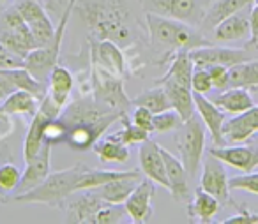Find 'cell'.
Returning a JSON list of instances; mask_svg holds the SVG:
<instances>
[{
	"label": "cell",
	"instance_id": "obj_1",
	"mask_svg": "<svg viewBox=\"0 0 258 224\" xmlns=\"http://www.w3.org/2000/svg\"><path fill=\"white\" fill-rule=\"evenodd\" d=\"M140 0H76L75 11L92 39H110L120 48H135L149 39L145 20L137 9Z\"/></svg>",
	"mask_w": 258,
	"mask_h": 224
},
{
	"label": "cell",
	"instance_id": "obj_2",
	"mask_svg": "<svg viewBox=\"0 0 258 224\" xmlns=\"http://www.w3.org/2000/svg\"><path fill=\"white\" fill-rule=\"evenodd\" d=\"M145 25H147V36L151 46H158L165 50L158 64H165L166 60H172L173 55L180 50L191 51L212 44L198 27L179 22V20L165 18V16L154 15V13H145Z\"/></svg>",
	"mask_w": 258,
	"mask_h": 224
},
{
	"label": "cell",
	"instance_id": "obj_3",
	"mask_svg": "<svg viewBox=\"0 0 258 224\" xmlns=\"http://www.w3.org/2000/svg\"><path fill=\"white\" fill-rule=\"evenodd\" d=\"M193 71L195 64L189 57V51L180 50L170 60V67L166 71V74L156 82V85L165 87L170 104H172L173 110L179 111L184 120H187V118H191L197 113L193 89H191Z\"/></svg>",
	"mask_w": 258,
	"mask_h": 224
},
{
	"label": "cell",
	"instance_id": "obj_4",
	"mask_svg": "<svg viewBox=\"0 0 258 224\" xmlns=\"http://www.w3.org/2000/svg\"><path fill=\"white\" fill-rule=\"evenodd\" d=\"M85 164H75L60 171H53L44 178L43 184L34 187L32 191L16 194L9 199V203H36V205H46L51 208H60L62 203L71 196L78 185V178L82 175Z\"/></svg>",
	"mask_w": 258,
	"mask_h": 224
},
{
	"label": "cell",
	"instance_id": "obj_5",
	"mask_svg": "<svg viewBox=\"0 0 258 224\" xmlns=\"http://www.w3.org/2000/svg\"><path fill=\"white\" fill-rule=\"evenodd\" d=\"M90 94L97 101L115 108L120 113H127L131 106V99H127L124 92V76H118L106 69L103 64L90 57Z\"/></svg>",
	"mask_w": 258,
	"mask_h": 224
},
{
	"label": "cell",
	"instance_id": "obj_6",
	"mask_svg": "<svg viewBox=\"0 0 258 224\" xmlns=\"http://www.w3.org/2000/svg\"><path fill=\"white\" fill-rule=\"evenodd\" d=\"M75 2L76 0H69L66 4L64 11H62L58 23L55 27V37L51 39V43H48L46 46H41L32 50L25 57V67L36 76L37 80L48 83V76H50L51 69L58 64V57H60L62 50V41H64L66 27H68L69 16L75 11Z\"/></svg>",
	"mask_w": 258,
	"mask_h": 224
},
{
	"label": "cell",
	"instance_id": "obj_7",
	"mask_svg": "<svg viewBox=\"0 0 258 224\" xmlns=\"http://www.w3.org/2000/svg\"><path fill=\"white\" fill-rule=\"evenodd\" d=\"M205 124L197 117V113L191 118L184 120V124L175 131V145L179 150V156L182 164L186 166L189 177H197V171L204 161L205 152Z\"/></svg>",
	"mask_w": 258,
	"mask_h": 224
},
{
	"label": "cell",
	"instance_id": "obj_8",
	"mask_svg": "<svg viewBox=\"0 0 258 224\" xmlns=\"http://www.w3.org/2000/svg\"><path fill=\"white\" fill-rule=\"evenodd\" d=\"M142 11L179 20L200 29L209 0H140Z\"/></svg>",
	"mask_w": 258,
	"mask_h": 224
},
{
	"label": "cell",
	"instance_id": "obj_9",
	"mask_svg": "<svg viewBox=\"0 0 258 224\" xmlns=\"http://www.w3.org/2000/svg\"><path fill=\"white\" fill-rule=\"evenodd\" d=\"M106 203V199L101 198L96 189H80L68 196L62 203L60 210L64 212V222L71 224H96L97 213L101 212Z\"/></svg>",
	"mask_w": 258,
	"mask_h": 224
},
{
	"label": "cell",
	"instance_id": "obj_10",
	"mask_svg": "<svg viewBox=\"0 0 258 224\" xmlns=\"http://www.w3.org/2000/svg\"><path fill=\"white\" fill-rule=\"evenodd\" d=\"M62 108L51 99L50 94L44 96V99L39 103V108H37L36 115L30 118L29 129H27L25 139H23V159L30 161L34 156L41 152L44 145V138H43V129L44 124H46L50 118H57L60 117Z\"/></svg>",
	"mask_w": 258,
	"mask_h": 224
},
{
	"label": "cell",
	"instance_id": "obj_11",
	"mask_svg": "<svg viewBox=\"0 0 258 224\" xmlns=\"http://www.w3.org/2000/svg\"><path fill=\"white\" fill-rule=\"evenodd\" d=\"M228 173L225 170V163L207 152L205 159L202 161V177L200 187L219 199L221 205H230V185Z\"/></svg>",
	"mask_w": 258,
	"mask_h": 224
},
{
	"label": "cell",
	"instance_id": "obj_12",
	"mask_svg": "<svg viewBox=\"0 0 258 224\" xmlns=\"http://www.w3.org/2000/svg\"><path fill=\"white\" fill-rule=\"evenodd\" d=\"M156 196V185L151 178H142L140 184L135 187V191L129 194L124 201L125 212L131 222L135 224H147L154 217V205L152 199Z\"/></svg>",
	"mask_w": 258,
	"mask_h": 224
},
{
	"label": "cell",
	"instance_id": "obj_13",
	"mask_svg": "<svg viewBox=\"0 0 258 224\" xmlns=\"http://www.w3.org/2000/svg\"><path fill=\"white\" fill-rule=\"evenodd\" d=\"M219 161L240 171H253L258 166V132L247 139L246 145L239 146H211L207 150Z\"/></svg>",
	"mask_w": 258,
	"mask_h": 224
},
{
	"label": "cell",
	"instance_id": "obj_14",
	"mask_svg": "<svg viewBox=\"0 0 258 224\" xmlns=\"http://www.w3.org/2000/svg\"><path fill=\"white\" fill-rule=\"evenodd\" d=\"M189 57L197 67H209V65H226L232 67L240 62L251 60L249 50H235V48H223V46H202L189 51Z\"/></svg>",
	"mask_w": 258,
	"mask_h": 224
},
{
	"label": "cell",
	"instance_id": "obj_15",
	"mask_svg": "<svg viewBox=\"0 0 258 224\" xmlns=\"http://www.w3.org/2000/svg\"><path fill=\"white\" fill-rule=\"evenodd\" d=\"M51 143L44 141L43 148L37 156H34L30 161L25 163V171L22 173V180H20L18 187H16L15 194H23V192L32 191L39 184H43L44 178L50 175V164H51ZM11 196V198H13Z\"/></svg>",
	"mask_w": 258,
	"mask_h": 224
},
{
	"label": "cell",
	"instance_id": "obj_16",
	"mask_svg": "<svg viewBox=\"0 0 258 224\" xmlns=\"http://www.w3.org/2000/svg\"><path fill=\"white\" fill-rule=\"evenodd\" d=\"M138 163H140L142 173L147 178H151L154 184H159L168 189V178H166L165 159H163L161 146L152 139L140 143L138 150Z\"/></svg>",
	"mask_w": 258,
	"mask_h": 224
},
{
	"label": "cell",
	"instance_id": "obj_17",
	"mask_svg": "<svg viewBox=\"0 0 258 224\" xmlns=\"http://www.w3.org/2000/svg\"><path fill=\"white\" fill-rule=\"evenodd\" d=\"M195 97V108H197L198 115L204 120L207 131L211 132L212 143L216 146H223L226 145V139L223 136V125H225V111L219 106H216L211 99L205 97V94H198L193 92Z\"/></svg>",
	"mask_w": 258,
	"mask_h": 224
},
{
	"label": "cell",
	"instance_id": "obj_18",
	"mask_svg": "<svg viewBox=\"0 0 258 224\" xmlns=\"http://www.w3.org/2000/svg\"><path fill=\"white\" fill-rule=\"evenodd\" d=\"M258 132V104L253 108L237 113V117L230 118L223 125V136L228 143H244Z\"/></svg>",
	"mask_w": 258,
	"mask_h": 224
},
{
	"label": "cell",
	"instance_id": "obj_19",
	"mask_svg": "<svg viewBox=\"0 0 258 224\" xmlns=\"http://www.w3.org/2000/svg\"><path fill=\"white\" fill-rule=\"evenodd\" d=\"M163 159H165L166 178H168V191L175 201L189 198V173L182 164L180 157H175L172 152L161 146Z\"/></svg>",
	"mask_w": 258,
	"mask_h": 224
},
{
	"label": "cell",
	"instance_id": "obj_20",
	"mask_svg": "<svg viewBox=\"0 0 258 224\" xmlns=\"http://www.w3.org/2000/svg\"><path fill=\"white\" fill-rule=\"evenodd\" d=\"M90 43V57L96 58L99 64H103L106 69H110L111 72L125 78V67H127V60L125 55L122 51V48L117 43L110 39H92L89 37Z\"/></svg>",
	"mask_w": 258,
	"mask_h": 224
},
{
	"label": "cell",
	"instance_id": "obj_21",
	"mask_svg": "<svg viewBox=\"0 0 258 224\" xmlns=\"http://www.w3.org/2000/svg\"><path fill=\"white\" fill-rule=\"evenodd\" d=\"M214 41L218 43H233V41H242L251 37V23L247 13L239 11L235 15L225 18L221 23L212 29Z\"/></svg>",
	"mask_w": 258,
	"mask_h": 224
},
{
	"label": "cell",
	"instance_id": "obj_22",
	"mask_svg": "<svg viewBox=\"0 0 258 224\" xmlns=\"http://www.w3.org/2000/svg\"><path fill=\"white\" fill-rule=\"evenodd\" d=\"M254 0H214L212 4H209L205 16L202 20L200 30L202 32H211L218 23H221L225 18L235 15V13L247 9L253 6Z\"/></svg>",
	"mask_w": 258,
	"mask_h": 224
},
{
	"label": "cell",
	"instance_id": "obj_23",
	"mask_svg": "<svg viewBox=\"0 0 258 224\" xmlns=\"http://www.w3.org/2000/svg\"><path fill=\"white\" fill-rule=\"evenodd\" d=\"M221 203L218 198H214L212 194H209L207 191H204L202 187H198L195 191V196L191 199V203L187 205V217L193 222L200 224H209L212 222L218 212L221 210Z\"/></svg>",
	"mask_w": 258,
	"mask_h": 224
},
{
	"label": "cell",
	"instance_id": "obj_24",
	"mask_svg": "<svg viewBox=\"0 0 258 224\" xmlns=\"http://www.w3.org/2000/svg\"><path fill=\"white\" fill-rule=\"evenodd\" d=\"M212 103L216 106L221 108L225 113H242V111L253 108L254 99L253 94H251L249 89H244V87H230V89L223 90L221 94L212 99Z\"/></svg>",
	"mask_w": 258,
	"mask_h": 224
},
{
	"label": "cell",
	"instance_id": "obj_25",
	"mask_svg": "<svg viewBox=\"0 0 258 224\" xmlns=\"http://www.w3.org/2000/svg\"><path fill=\"white\" fill-rule=\"evenodd\" d=\"M73 83H75V78H73V72L68 67L57 64L51 69L50 76H48V94L60 108H64L68 104L73 90Z\"/></svg>",
	"mask_w": 258,
	"mask_h": 224
},
{
	"label": "cell",
	"instance_id": "obj_26",
	"mask_svg": "<svg viewBox=\"0 0 258 224\" xmlns=\"http://www.w3.org/2000/svg\"><path fill=\"white\" fill-rule=\"evenodd\" d=\"M0 74H4L16 89L27 90V92H30L32 96H36L39 101H43L44 96L48 94V83L37 80L27 67L4 69V71H0Z\"/></svg>",
	"mask_w": 258,
	"mask_h": 224
},
{
	"label": "cell",
	"instance_id": "obj_27",
	"mask_svg": "<svg viewBox=\"0 0 258 224\" xmlns=\"http://www.w3.org/2000/svg\"><path fill=\"white\" fill-rule=\"evenodd\" d=\"M41 101L36 96H32L27 90L16 89L8 97H4L2 104H0V111L9 115H23V117H34L39 108Z\"/></svg>",
	"mask_w": 258,
	"mask_h": 224
},
{
	"label": "cell",
	"instance_id": "obj_28",
	"mask_svg": "<svg viewBox=\"0 0 258 224\" xmlns=\"http://www.w3.org/2000/svg\"><path fill=\"white\" fill-rule=\"evenodd\" d=\"M133 175H144L140 170H127V171H118V170H96V168L85 166L78 178V185L76 189H96L101 185L108 184V182L115 180V178L122 177H133Z\"/></svg>",
	"mask_w": 258,
	"mask_h": 224
},
{
	"label": "cell",
	"instance_id": "obj_29",
	"mask_svg": "<svg viewBox=\"0 0 258 224\" xmlns=\"http://www.w3.org/2000/svg\"><path fill=\"white\" fill-rule=\"evenodd\" d=\"M0 43L4 44V46H8L13 53L20 55L23 58L37 48L36 39H34L29 27L20 30H9L4 29V27H0Z\"/></svg>",
	"mask_w": 258,
	"mask_h": 224
},
{
	"label": "cell",
	"instance_id": "obj_30",
	"mask_svg": "<svg viewBox=\"0 0 258 224\" xmlns=\"http://www.w3.org/2000/svg\"><path fill=\"white\" fill-rule=\"evenodd\" d=\"M142 180V175H133V177H122L108 182V184L96 187V191L101 194V198L110 203H124L129 198V194L135 191Z\"/></svg>",
	"mask_w": 258,
	"mask_h": 224
},
{
	"label": "cell",
	"instance_id": "obj_31",
	"mask_svg": "<svg viewBox=\"0 0 258 224\" xmlns=\"http://www.w3.org/2000/svg\"><path fill=\"white\" fill-rule=\"evenodd\" d=\"M230 87H244L249 90H258V60H246L228 67ZM228 87V89H230Z\"/></svg>",
	"mask_w": 258,
	"mask_h": 224
},
{
	"label": "cell",
	"instance_id": "obj_32",
	"mask_svg": "<svg viewBox=\"0 0 258 224\" xmlns=\"http://www.w3.org/2000/svg\"><path fill=\"white\" fill-rule=\"evenodd\" d=\"M92 150L101 159V163H125L129 159V156H131L129 146L118 141V139H113L111 136L99 139L92 146Z\"/></svg>",
	"mask_w": 258,
	"mask_h": 224
},
{
	"label": "cell",
	"instance_id": "obj_33",
	"mask_svg": "<svg viewBox=\"0 0 258 224\" xmlns=\"http://www.w3.org/2000/svg\"><path fill=\"white\" fill-rule=\"evenodd\" d=\"M131 106H144L151 110L152 113H161L165 110H170L172 104L166 96V90L163 85H156L152 89H145L142 94H138L135 99H131Z\"/></svg>",
	"mask_w": 258,
	"mask_h": 224
},
{
	"label": "cell",
	"instance_id": "obj_34",
	"mask_svg": "<svg viewBox=\"0 0 258 224\" xmlns=\"http://www.w3.org/2000/svg\"><path fill=\"white\" fill-rule=\"evenodd\" d=\"M22 180V171L18 170L15 163H2L0 164V203L8 205L11 196L15 194Z\"/></svg>",
	"mask_w": 258,
	"mask_h": 224
},
{
	"label": "cell",
	"instance_id": "obj_35",
	"mask_svg": "<svg viewBox=\"0 0 258 224\" xmlns=\"http://www.w3.org/2000/svg\"><path fill=\"white\" fill-rule=\"evenodd\" d=\"M120 124L124 125V129H120V131L110 134L113 139H118V141H122L124 145H127V146L140 145V143H144V141H147V139H149V134H151V132L145 131V129H142L140 125L133 124V122H131V118L127 117V113L122 115Z\"/></svg>",
	"mask_w": 258,
	"mask_h": 224
},
{
	"label": "cell",
	"instance_id": "obj_36",
	"mask_svg": "<svg viewBox=\"0 0 258 224\" xmlns=\"http://www.w3.org/2000/svg\"><path fill=\"white\" fill-rule=\"evenodd\" d=\"M184 124V118L180 113L173 108L165 110L161 113L154 115V122H152V132L156 134H166V132H175L180 125Z\"/></svg>",
	"mask_w": 258,
	"mask_h": 224
},
{
	"label": "cell",
	"instance_id": "obj_37",
	"mask_svg": "<svg viewBox=\"0 0 258 224\" xmlns=\"http://www.w3.org/2000/svg\"><path fill=\"white\" fill-rule=\"evenodd\" d=\"M230 191H246L258 194V171H244V175H235L228 180Z\"/></svg>",
	"mask_w": 258,
	"mask_h": 224
},
{
	"label": "cell",
	"instance_id": "obj_38",
	"mask_svg": "<svg viewBox=\"0 0 258 224\" xmlns=\"http://www.w3.org/2000/svg\"><path fill=\"white\" fill-rule=\"evenodd\" d=\"M66 132H68V127L66 124L60 120V118H50V120L44 124L43 129V138L46 143H51V145H60V143H66Z\"/></svg>",
	"mask_w": 258,
	"mask_h": 224
},
{
	"label": "cell",
	"instance_id": "obj_39",
	"mask_svg": "<svg viewBox=\"0 0 258 224\" xmlns=\"http://www.w3.org/2000/svg\"><path fill=\"white\" fill-rule=\"evenodd\" d=\"M191 89H193V92L198 94H207L211 92V89H214L207 67H197L195 65L193 76H191Z\"/></svg>",
	"mask_w": 258,
	"mask_h": 224
},
{
	"label": "cell",
	"instance_id": "obj_40",
	"mask_svg": "<svg viewBox=\"0 0 258 224\" xmlns=\"http://www.w3.org/2000/svg\"><path fill=\"white\" fill-rule=\"evenodd\" d=\"M230 206H235L239 212L230 217V219H225L223 224H258V213H253L249 208L239 205V203H235L233 199L230 201Z\"/></svg>",
	"mask_w": 258,
	"mask_h": 224
},
{
	"label": "cell",
	"instance_id": "obj_41",
	"mask_svg": "<svg viewBox=\"0 0 258 224\" xmlns=\"http://www.w3.org/2000/svg\"><path fill=\"white\" fill-rule=\"evenodd\" d=\"M209 74L212 80V87L218 90H226L230 87V74L226 65H209Z\"/></svg>",
	"mask_w": 258,
	"mask_h": 224
},
{
	"label": "cell",
	"instance_id": "obj_42",
	"mask_svg": "<svg viewBox=\"0 0 258 224\" xmlns=\"http://www.w3.org/2000/svg\"><path fill=\"white\" fill-rule=\"evenodd\" d=\"M15 67H25V58L13 53L8 46H4V44L0 43V71L15 69Z\"/></svg>",
	"mask_w": 258,
	"mask_h": 224
},
{
	"label": "cell",
	"instance_id": "obj_43",
	"mask_svg": "<svg viewBox=\"0 0 258 224\" xmlns=\"http://www.w3.org/2000/svg\"><path fill=\"white\" fill-rule=\"evenodd\" d=\"M131 122L140 125L142 129L152 132V122H154V113L144 106H133V113H131Z\"/></svg>",
	"mask_w": 258,
	"mask_h": 224
},
{
	"label": "cell",
	"instance_id": "obj_44",
	"mask_svg": "<svg viewBox=\"0 0 258 224\" xmlns=\"http://www.w3.org/2000/svg\"><path fill=\"white\" fill-rule=\"evenodd\" d=\"M249 23H251V37L246 43V50H258V0H254L249 9Z\"/></svg>",
	"mask_w": 258,
	"mask_h": 224
},
{
	"label": "cell",
	"instance_id": "obj_45",
	"mask_svg": "<svg viewBox=\"0 0 258 224\" xmlns=\"http://www.w3.org/2000/svg\"><path fill=\"white\" fill-rule=\"evenodd\" d=\"M11 117L13 115L0 111V139L8 138L15 132V122H13Z\"/></svg>",
	"mask_w": 258,
	"mask_h": 224
},
{
	"label": "cell",
	"instance_id": "obj_46",
	"mask_svg": "<svg viewBox=\"0 0 258 224\" xmlns=\"http://www.w3.org/2000/svg\"><path fill=\"white\" fill-rule=\"evenodd\" d=\"M16 87L13 85L11 82H9L8 78H6L4 74H0V99H4V97H8L11 92H15Z\"/></svg>",
	"mask_w": 258,
	"mask_h": 224
},
{
	"label": "cell",
	"instance_id": "obj_47",
	"mask_svg": "<svg viewBox=\"0 0 258 224\" xmlns=\"http://www.w3.org/2000/svg\"><path fill=\"white\" fill-rule=\"evenodd\" d=\"M6 152H8V148H2V150H0V164H2V157H4Z\"/></svg>",
	"mask_w": 258,
	"mask_h": 224
},
{
	"label": "cell",
	"instance_id": "obj_48",
	"mask_svg": "<svg viewBox=\"0 0 258 224\" xmlns=\"http://www.w3.org/2000/svg\"><path fill=\"white\" fill-rule=\"evenodd\" d=\"M0 2H6V0H0Z\"/></svg>",
	"mask_w": 258,
	"mask_h": 224
}]
</instances>
